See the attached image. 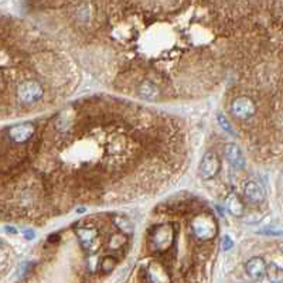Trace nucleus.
<instances>
[{"mask_svg": "<svg viewBox=\"0 0 283 283\" xmlns=\"http://www.w3.org/2000/svg\"><path fill=\"white\" fill-rule=\"evenodd\" d=\"M44 95V88L36 79H29L17 87V99L24 105H33L39 102Z\"/></svg>", "mask_w": 283, "mask_h": 283, "instance_id": "obj_1", "label": "nucleus"}, {"mask_svg": "<svg viewBox=\"0 0 283 283\" xmlns=\"http://www.w3.org/2000/svg\"><path fill=\"white\" fill-rule=\"evenodd\" d=\"M191 228L194 235L198 239H203V241H208L211 239L212 236L215 235L217 232V225H215V221L212 220L210 215H197L196 218L191 222Z\"/></svg>", "mask_w": 283, "mask_h": 283, "instance_id": "obj_2", "label": "nucleus"}, {"mask_svg": "<svg viewBox=\"0 0 283 283\" xmlns=\"http://www.w3.org/2000/svg\"><path fill=\"white\" fill-rule=\"evenodd\" d=\"M221 162L218 156L212 152H207L201 162H200V167H198V174L203 180H211L217 174L220 173Z\"/></svg>", "mask_w": 283, "mask_h": 283, "instance_id": "obj_3", "label": "nucleus"}, {"mask_svg": "<svg viewBox=\"0 0 283 283\" xmlns=\"http://www.w3.org/2000/svg\"><path fill=\"white\" fill-rule=\"evenodd\" d=\"M231 112L235 118L246 120L256 113V103L246 96H238L231 102Z\"/></svg>", "mask_w": 283, "mask_h": 283, "instance_id": "obj_4", "label": "nucleus"}, {"mask_svg": "<svg viewBox=\"0 0 283 283\" xmlns=\"http://www.w3.org/2000/svg\"><path fill=\"white\" fill-rule=\"evenodd\" d=\"M242 194H244L245 201L252 205L262 204L266 198V193H265L263 187L258 181L253 180L245 181L244 187H242Z\"/></svg>", "mask_w": 283, "mask_h": 283, "instance_id": "obj_5", "label": "nucleus"}, {"mask_svg": "<svg viewBox=\"0 0 283 283\" xmlns=\"http://www.w3.org/2000/svg\"><path fill=\"white\" fill-rule=\"evenodd\" d=\"M33 133H34V125L30 123V122H24V123L10 126L8 129L9 140L16 143V145L26 143L32 137Z\"/></svg>", "mask_w": 283, "mask_h": 283, "instance_id": "obj_6", "label": "nucleus"}, {"mask_svg": "<svg viewBox=\"0 0 283 283\" xmlns=\"http://www.w3.org/2000/svg\"><path fill=\"white\" fill-rule=\"evenodd\" d=\"M224 155H225V159L228 160L229 165L234 169L244 170L246 167V159H245L244 152L236 143H227L224 148Z\"/></svg>", "mask_w": 283, "mask_h": 283, "instance_id": "obj_7", "label": "nucleus"}, {"mask_svg": "<svg viewBox=\"0 0 283 283\" xmlns=\"http://www.w3.org/2000/svg\"><path fill=\"white\" fill-rule=\"evenodd\" d=\"M77 235H78L79 242L85 251L94 252L96 249L98 239H99L98 229L94 227H82V228L77 229Z\"/></svg>", "mask_w": 283, "mask_h": 283, "instance_id": "obj_8", "label": "nucleus"}, {"mask_svg": "<svg viewBox=\"0 0 283 283\" xmlns=\"http://www.w3.org/2000/svg\"><path fill=\"white\" fill-rule=\"evenodd\" d=\"M245 272L252 280H262L266 276V263L259 256L251 258L245 263Z\"/></svg>", "mask_w": 283, "mask_h": 283, "instance_id": "obj_9", "label": "nucleus"}, {"mask_svg": "<svg viewBox=\"0 0 283 283\" xmlns=\"http://www.w3.org/2000/svg\"><path fill=\"white\" fill-rule=\"evenodd\" d=\"M155 241V245L159 246V249H166L167 245H170V241L173 239V234L170 227H160L156 229V234L152 236Z\"/></svg>", "mask_w": 283, "mask_h": 283, "instance_id": "obj_10", "label": "nucleus"}, {"mask_svg": "<svg viewBox=\"0 0 283 283\" xmlns=\"http://www.w3.org/2000/svg\"><path fill=\"white\" fill-rule=\"evenodd\" d=\"M137 92H139V95H140L143 99L155 101V99H158L159 95H160V89L152 81H143L139 89H137Z\"/></svg>", "mask_w": 283, "mask_h": 283, "instance_id": "obj_11", "label": "nucleus"}, {"mask_svg": "<svg viewBox=\"0 0 283 283\" xmlns=\"http://www.w3.org/2000/svg\"><path fill=\"white\" fill-rule=\"evenodd\" d=\"M227 208H228V211L231 212L232 215H235V217H241L245 211L244 203L241 201V198L236 196V194L228 196V198H227Z\"/></svg>", "mask_w": 283, "mask_h": 283, "instance_id": "obj_12", "label": "nucleus"}, {"mask_svg": "<svg viewBox=\"0 0 283 283\" xmlns=\"http://www.w3.org/2000/svg\"><path fill=\"white\" fill-rule=\"evenodd\" d=\"M217 120H218V125L221 126V129L225 130V133L231 134V136H235V132H234V129H232V125L229 123V120L227 119L225 115L220 113V115L217 116Z\"/></svg>", "mask_w": 283, "mask_h": 283, "instance_id": "obj_13", "label": "nucleus"}, {"mask_svg": "<svg viewBox=\"0 0 283 283\" xmlns=\"http://www.w3.org/2000/svg\"><path fill=\"white\" fill-rule=\"evenodd\" d=\"M115 266H116V259L112 258V256H106L101 262V269H102L103 272H110Z\"/></svg>", "mask_w": 283, "mask_h": 283, "instance_id": "obj_14", "label": "nucleus"}, {"mask_svg": "<svg viewBox=\"0 0 283 283\" xmlns=\"http://www.w3.org/2000/svg\"><path fill=\"white\" fill-rule=\"evenodd\" d=\"M221 248H222L224 251H231V249L234 248V241L231 239V236L229 235L222 236V239H221Z\"/></svg>", "mask_w": 283, "mask_h": 283, "instance_id": "obj_15", "label": "nucleus"}, {"mask_svg": "<svg viewBox=\"0 0 283 283\" xmlns=\"http://www.w3.org/2000/svg\"><path fill=\"white\" fill-rule=\"evenodd\" d=\"M23 235L27 241H32V239L36 238V232L33 229H26V231H23Z\"/></svg>", "mask_w": 283, "mask_h": 283, "instance_id": "obj_16", "label": "nucleus"}, {"mask_svg": "<svg viewBox=\"0 0 283 283\" xmlns=\"http://www.w3.org/2000/svg\"><path fill=\"white\" fill-rule=\"evenodd\" d=\"M5 231H6L8 234H16V232H17V229L13 228V227H6V228H5Z\"/></svg>", "mask_w": 283, "mask_h": 283, "instance_id": "obj_17", "label": "nucleus"}, {"mask_svg": "<svg viewBox=\"0 0 283 283\" xmlns=\"http://www.w3.org/2000/svg\"><path fill=\"white\" fill-rule=\"evenodd\" d=\"M279 249H280V252H283V244L279 245Z\"/></svg>", "mask_w": 283, "mask_h": 283, "instance_id": "obj_18", "label": "nucleus"}]
</instances>
